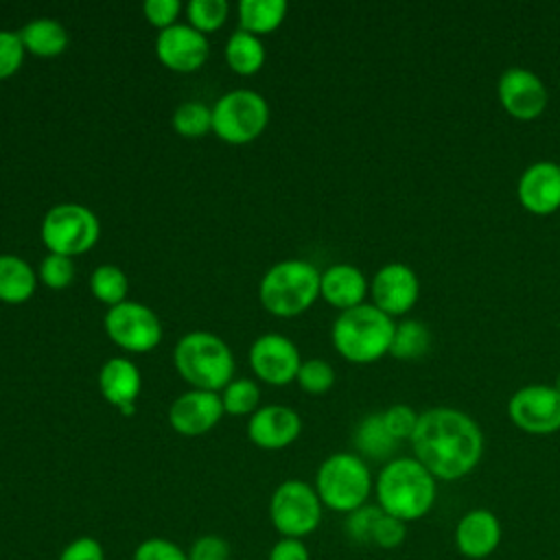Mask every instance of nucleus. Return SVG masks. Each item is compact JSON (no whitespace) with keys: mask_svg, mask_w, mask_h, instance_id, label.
<instances>
[{"mask_svg":"<svg viewBox=\"0 0 560 560\" xmlns=\"http://www.w3.org/2000/svg\"><path fill=\"white\" fill-rule=\"evenodd\" d=\"M409 442L413 457L440 481L466 477L483 455L479 424L472 416L453 407L422 411Z\"/></svg>","mask_w":560,"mask_h":560,"instance_id":"1","label":"nucleus"},{"mask_svg":"<svg viewBox=\"0 0 560 560\" xmlns=\"http://www.w3.org/2000/svg\"><path fill=\"white\" fill-rule=\"evenodd\" d=\"M374 494L385 514L411 523L431 512L438 479L416 457H392L374 479Z\"/></svg>","mask_w":560,"mask_h":560,"instance_id":"2","label":"nucleus"},{"mask_svg":"<svg viewBox=\"0 0 560 560\" xmlns=\"http://www.w3.org/2000/svg\"><path fill=\"white\" fill-rule=\"evenodd\" d=\"M173 365L192 389L221 392L234 378L230 346L210 330H190L173 348Z\"/></svg>","mask_w":560,"mask_h":560,"instance_id":"3","label":"nucleus"},{"mask_svg":"<svg viewBox=\"0 0 560 560\" xmlns=\"http://www.w3.org/2000/svg\"><path fill=\"white\" fill-rule=\"evenodd\" d=\"M394 319L374 304H359L341 311L332 322L330 339L335 350L350 363H374L389 354Z\"/></svg>","mask_w":560,"mask_h":560,"instance_id":"4","label":"nucleus"},{"mask_svg":"<svg viewBox=\"0 0 560 560\" xmlns=\"http://www.w3.org/2000/svg\"><path fill=\"white\" fill-rule=\"evenodd\" d=\"M319 278L322 271H317V267L308 260H278L260 278V304L276 317L302 315L319 298Z\"/></svg>","mask_w":560,"mask_h":560,"instance_id":"5","label":"nucleus"},{"mask_svg":"<svg viewBox=\"0 0 560 560\" xmlns=\"http://www.w3.org/2000/svg\"><path fill=\"white\" fill-rule=\"evenodd\" d=\"M313 488L324 508L339 514H350L368 503L374 490V479L368 462L361 455L341 451L328 455L319 464Z\"/></svg>","mask_w":560,"mask_h":560,"instance_id":"6","label":"nucleus"},{"mask_svg":"<svg viewBox=\"0 0 560 560\" xmlns=\"http://www.w3.org/2000/svg\"><path fill=\"white\" fill-rule=\"evenodd\" d=\"M39 236L50 254L74 258L98 243L101 223L88 206L66 201L46 210Z\"/></svg>","mask_w":560,"mask_h":560,"instance_id":"7","label":"nucleus"},{"mask_svg":"<svg viewBox=\"0 0 560 560\" xmlns=\"http://www.w3.org/2000/svg\"><path fill=\"white\" fill-rule=\"evenodd\" d=\"M269 105L254 90L225 92L212 105V133L225 144H249L269 125Z\"/></svg>","mask_w":560,"mask_h":560,"instance_id":"8","label":"nucleus"},{"mask_svg":"<svg viewBox=\"0 0 560 560\" xmlns=\"http://www.w3.org/2000/svg\"><path fill=\"white\" fill-rule=\"evenodd\" d=\"M324 516L315 488L302 479H287L276 486L269 499V521L280 538H306Z\"/></svg>","mask_w":560,"mask_h":560,"instance_id":"9","label":"nucleus"},{"mask_svg":"<svg viewBox=\"0 0 560 560\" xmlns=\"http://www.w3.org/2000/svg\"><path fill=\"white\" fill-rule=\"evenodd\" d=\"M103 328L112 343L136 354L155 350L164 332L155 311L133 300L107 308L103 317Z\"/></svg>","mask_w":560,"mask_h":560,"instance_id":"10","label":"nucleus"},{"mask_svg":"<svg viewBox=\"0 0 560 560\" xmlns=\"http://www.w3.org/2000/svg\"><path fill=\"white\" fill-rule=\"evenodd\" d=\"M508 413L510 420L525 433H556L560 429V392L553 385H525L512 394Z\"/></svg>","mask_w":560,"mask_h":560,"instance_id":"11","label":"nucleus"},{"mask_svg":"<svg viewBox=\"0 0 560 560\" xmlns=\"http://www.w3.org/2000/svg\"><path fill=\"white\" fill-rule=\"evenodd\" d=\"M249 368L258 381L282 387L295 381L302 365L298 346L280 332H262L249 346Z\"/></svg>","mask_w":560,"mask_h":560,"instance_id":"12","label":"nucleus"},{"mask_svg":"<svg viewBox=\"0 0 560 560\" xmlns=\"http://www.w3.org/2000/svg\"><path fill=\"white\" fill-rule=\"evenodd\" d=\"M158 61L173 72L190 74L197 72L210 57V42L203 33L195 31L190 24H175L164 28L155 37Z\"/></svg>","mask_w":560,"mask_h":560,"instance_id":"13","label":"nucleus"},{"mask_svg":"<svg viewBox=\"0 0 560 560\" xmlns=\"http://www.w3.org/2000/svg\"><path fill=\"white\" fill-rule=\"evenodd\" d=\"M370 295L372 304L385 315H405L418 302L420 280L409 265L387 262L372 276Z\"/></svg>","mask_w":560,"mask_h":560,"instance_id":"14","label":"nucleus"},{"mask_svg":"<svg viewBox=\"0 0 560 560\" xmlns=\"http://www.w3.org/2000/svg\"><path fill=\"white\" fill-rule=\"evenodd\" d=\"M223 402L219 392L188 389L179 394L168 407V424L184 438H197L212 431L223 418Z\"/></svg>","mask_w":560,"mask_h":560,"instance_id":"15","label":"nucleus"},{"mask_svg":"<svg viewBox=\"0 0 560 560\" xmlns=\"http://www.w3.org/2000/svg\"><path fill=\"white\" fill-rule=\"evenodd\" d=\"M497 92L501 107L518 120H534L547 107V88L542 79L527 68L514 66L503 70Z\"/></svg>","mask_w":560,"mask_h":560,"instance_id":"16","label":"nucleus"},{"mask_svg":"<svg viewBox=\"0 0 560 560\" xmlns=\"http://www.w3.org/2000/svg\"><path fill=\"white\" fill-rule=\"evenodd\" d=\"M302 433V418L287 405L258 407L247 420V438L265 451H280L293 444Z\"/></svg>","mask_w":560,"mask_h":560,"instance_id":"17","label":"nucleus"},{"mask_svg":"<svg viewBox=\"0 0 560 560\" xmlns=\"http://www.w3.org/2000/svg\"><path fill=\"white\" fill-rule=\"evenodd\" d=\"M516 197L532 214L556 212L560 208V164L545 160L527 166L518 177Z\"/></svg>","mask_w":560,"mask_h":560,"instance_id":"18","label":"nucleus"},{"mask_svg":"<svg viewBox=\"0 0 560 560\" xmlns=\"http://www.w3.org/2000/svg\"><path fill=\"white\" fill-rule=\"evenodd\" d=\"M501 521L486 508L468 510L455 525V547L468 560H483L501 545Z\"/></svg>","mask_w":560,"mask_h":560,"instance_id":"19","label":"nucleus"},{"mask_svg":"<svg viewBox=\"0 0 560 560\" xmlns=\"http://www.w3.org/2000/svg\"><path fill=\"white\" fill-rule=\"evenodd\" d=\"M370 282L363 271L350 262H335L322 271L319 298L339 311L365 304Z\"/></svg>","mask_w":560,"mask_h":560,"instance_id":"20","label":"nucleus"},{"mask_svg":"<svg viewBox=\"0 0 560 560\" xmlns=\"http://www.w3.org/2000/svg\"><path fill=\"white\" fill-rule=\"evenodd\" d=\"M96 385L101 396L122 409L127 405H133L140 389H142V376L138 365L127 357H112L107 359L96 376Z\"/></svg>","mask_w":560,"mask_h":560,"instance_id":"21","label":"nucleus"},{"mask_svg":"<svg viewBox=\"0 0 560 560\" xmlns=\"http://www.w3.org/2000/svg\"><path fill=\"white\" fill-rule=\"evenodd\" d=\"M18 33L24 44V50L39 59L59 57L68 48V42H70L66 26L52 18L31 20Z\"/></svg>","mask_w":560,"mask_h":560,"instance_id":"22","label":"nucleus"},{"mask_svg":"<svg viewBox=\"0 0 560 560\" xmlns=\"http://www.w3.org/2000/svg\"><path fill=\"white\" fill-rule=\"evenodd\" d=\"M37 271L15 254H0V302L24 304L37 289Z\"/></svg>","mask_w":560,"mask_h":560,"instance_id":"23","label":"nucleus"},{"mask_svg":"<svg viewBox=\"0 0 560 560\" xmlns=\"http://www.w3.org/2000/svg\"><path fill=\"white\" fill-rule=\"evenodd\" d=\"M354 448L357 455H361L363 459H392L398 440L387 431L385 422H383V413H370L365 416L357 429H354Z\"/></svg>","mask_w":560,"mask_h":560,"instance_id":"24","label":"nucleus"},{"mask_svg":"<svg viewBox=\"0 0 560 560\" xmlns=\"http://www.w3.org/2000/svg\"><path fill=\"white\" fill-rule=\"evenodd\" d=\"M225 63L234 74L241 77H252L265 66V44L260 37L245 33V31H234L223 48Z\"/></svg>","mask_w":560,"mask_h":560,"instance_id":"25","label":"nucleus"},{"mask_svg":"<svg viewBox=\"0 0 560 560\" xmlns=\"http://www.w3.org/2000/svg\"><path fill=\"white\" fill-rule=\"evenodd\" d=\"M284 0H241L236 7L241 31L256 37L273 33L287 18Z\"/></svg>","mask_w":560,"mask_h":560,"instance_id":"26","label":"nucleus"},{"mask_svg":"<svg viewBox=\"0 0 560 560\" xmlns=\"http://www.w3.org/2000/svg\"><path fill=\"white\" fill-rule=\"evenodd\" d=\"M431 348V332L429 328L418 322V319H402L394 328L389 354L402 361H413L420 359L429 352Z\"/></svg>","mask_w":560,"mask_h":560,"instance_id":"27","label":"nucleus"},{"mask_svg":"<svg viewBox=\"0 0 560 560\" xmlns=\"http://www.w3.org/2000/svg\"><path fill=\"white\" fill-rule=\"evenodd\" d=\"M90 291L98 302H103V304H107V308H112V306L127 302L129 278L120 267L105 262V265H98L90 273Z\"/></svg>","mask_w":560,"mask_h":560,"instance_id":"28","label":"nucleus"},{"mask_svg":"<svg viewBox=\"0 0 560 560\" xmlns=\"http://www.w3.org/2000/svg\"><path fill=\"white\" fill-rule=\"evenodd\" d=\"M173 129L182 138H201L212 131V107L201 101H186L173 112Z\"/></svg>","mask_w":560,"mask_h":560,"instance_id":"29","label":"nucleus"},{"mask_svg":"<svg viewBox=\"0 0 560 560\" xmlns=\"http://www.w3.org/2000/svg\"><path fill=\"white\" fill-rule=\"evenodd\" d=\"M219 394L223 411L230 416H252L260 407V389L252 378H232Z\"/></svg>","mask_w":560,"mask_h":560,"instance_id":"30","label":"nucleus"},{"mask_svg":"<svg viewBox=\"0 0 560 560\" xmlns=\"http://www.w3.org/2000/svg\"><path fill=\"white\" fill-rule=\"evenodd\" d=\"M186 24H190L195 31L208 35L219 31L230 15V4L225 0H190L184 7Z\"/></svg>","mask_w":560,"mask_h":560,"instance_id":"31","label":"nucleus"},{"mask_svg":"<svg viewBox=\"0 0 560 560\" xmlns=\"http://www.w3.org/2000/svg\"><path fill=\"white\" fill-rule=\"evenodd\" d=\"M295 381L306 394H326L335 385V370L324 359H306L302 361Z\"/></svg>","mask_w":560,"mask_h":560,"instance_id":"32","label":"nucleus"},{"mask_svg":"<svg viewBox=\"0 0 560 560\" xmlns=\"http://www.w3.org/2000/svg\"><path fill=\"white\" fill-rule=\"evenodd\" d=\"M74 273H77L74 258H68L61 254H50V252L42 258L39 269H37L39 282H44L48 289H55V291L70 287L74 280Z\"/></svg>","mask_w":560,"mask_h":560,"instance_id":"33","label":"nucleus"},{"mask_svg":"<svg viewBox=\"0 0 560 560\" xmlns=\"http://www.w3.org/2000/svg\"><path fill=\"white\" fill-rule=\"evenodd\" d=\"M381 514H383V510L378 505H370V503H365L359 510L346 514V521H343L346 536L354 542H361V545L372 542V532H374V525H376Z\"/></svg>","mask_w":560,"mask_h":560,"instance_id":"34","label":"nucleus"},{"mask_svg":"<svg viewBox=\"0 0 560 560\" xmlns=\"http://www.w3.org/2000/svg\"><path fill=\"white\" fill-rule=\"evenodd\" d=\"M26 50L18 31L0 28V81L13 77L24 63Z\"/></svg>","mask_w":560,"mask_h":560,"instance_id":"35","label":"nucleus"},{"mask_svg":"<svg viewBox=\"0 0 560 560\" xmlns=\"http://www.w3.org/2000/svg\"><path fill=\"white\" fill-rule=\"evenodd\" d=\"M418 418L420 413L402 402H396L392 407H387L383 411V422L387 427V431L400 442V440H411L416 427H418Z\"/></svg>","mask_w":560,"mask_h":560,"instance_id":"36","label":"nucleus"},{"mask_svg":"<svg viewBox=\"0 0 560 560\" xmlns=\"http://www.w3.org/2000/svg\"><path fill=\"white\" fill-rule=\"evenodd\" d=\"M131 560H188V553L168 538L151 536L138 542Z\"/></svg>","mask_w":560,"mask_h":560,"instance_id":"37","label":"nucleus"},{"mask_svg":"<svg viewBox=\"0 0 560 560\" xmlns=\"http://www.w3.org/2000/svg\"><path fill=\"white\" fill-rule=\"evenodd\" d=\"M184 7L179 0H147L142 4V15L144 20L160 31L171 28L177 24Z\"/></svg>","mask_w":560,"mask_h":560,"instance_id":"38","label":"nucleus"},{"mask_svg":"<svg viewBox=\"0 0 560 560\" xmlns=\"http://www.w3.org/2000/svg\"><path fill=\"white\" fill-rule=\"evenodd\" d=\"M188 560H230V542L219 534H203L186 549Z\"/></svg>","mask_w":560,"mask_h":560,"instance_id":"39","label":"nucleus"},{"mask_svg":"<svg viewBox=\"0 0 560 560\" xmlns=\"http://www.w3.org/2000/svg\"><path fill=\"white\" fill-rule=\"evenodd\" d=\"M405 536H407V523L383 512L374 525L372 545H376L381 549H396L398 545H402Z\"/></svg>","mask_w":560,"mask_h":560,"instance_id":"40","label":"nucleus"},{"mask_svg":"<svg viewBox=\"0 0 560 560\" xmlns=\"http://www.w3.org/2000/svg\"><path fill=\"white\" fill-rule=\"evenodd\" d=\"M57 560H105V549L94 536H79L61 549Z\"/></svg>","mask_w":560,"mask_h":560,"instance_id":"41","label":"nucleus"},{"mask_svg":"<svg viewBox=\"0 0 560 560\" xmlns=\"http://www.w3.org/2000/svg\"><path fill=\"white\" fill-rule=\"evenodd\" d=\"M267 560H311V553L302 538H278L271 545Z\"/></svg>","mask_w":560,"mask_h":560,"instance_id":"42","label":"nucleus"},{"mask_svg":"<svg viewBox=\"0 0 560 560\" xmlns=\"http://www.w3.org/2000/svg\"><path fill=\"white\" fill-rule=\"evenodd\" d=\"M553 387H556V389H558V392H560V374H558V376H556V383H553Z\"/></svg>","mask_w":560,"mask_h":560,"instance_id":"43","label":"nucleus"}]
</instances>
